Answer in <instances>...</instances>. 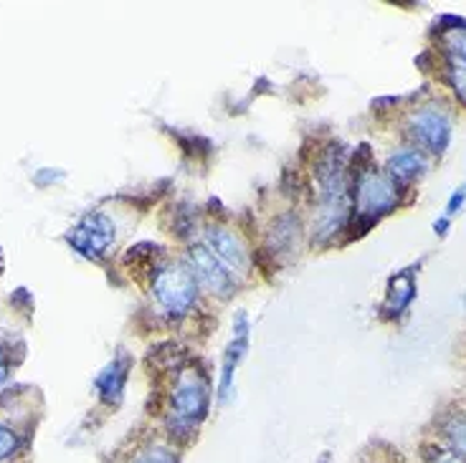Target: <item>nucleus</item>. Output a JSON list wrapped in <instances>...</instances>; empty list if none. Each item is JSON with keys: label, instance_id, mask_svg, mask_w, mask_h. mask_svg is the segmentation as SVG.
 Returning a JSON list of instances; mask_svg holds the SVG:
<instances>
[{"label": "nucleus", "instance_id": "8", "mask_svg": "<svg viewBox=\"0 0 466 463\" xmlns=\"http://www.w3.org/2000/svg\"><path fill=\"white\" fill-rule=\"evenodd\" d=\"M248 317L244 312L236 317V325H233V339L231 345L226 347V355H223V367H221V380H218V400L226 403L231 398L233 390V377H236V367L238 362L244 359L246 349H248Z\"/></svg>", "mask_w": 466, "mask_h": 463}, {"label": "nucleus", "instance_id": "7", "mask_svg": "<svg viewBox=\"0 0 466 463\" xmlns=\"http://www.w3.org/2000/svg\"><path fill=\"white\" fill-rule=\"evenodd\" d=\"M203 238H206L203 246L221 264L231 268L233 274H246L248 271V254H246L244 244H241V238L236 233L228 231V228H221V226H210V228H206Z\"/></svg>", "mask_w": 466, "mask_h": 463}, {"label": "nucleus", "instance_id": "12", "mask_svg": "<svg viewBox=\"0 0 466 463\" xmlns=\"http://www.w3.org/2000/svg\"><path fill=\"white\" fill-rule=\"evenodd\" d=\"M426 170H429V163H426L423 152L416 150V147L396 152V155H390V160H388V175H390L393 180H416V177H420Z\"/></svg>", "mask_w": 466, "mask_h": 463}, {"label": "nucleus", "instance_id": "9", "mask_svg": "<svg viewBox=\"0 0 466 463\" xmlns=\"http://www.w3.org/2000/svg\"><path fill=\"white\" fill-rule=\"evenodd\" d=\"M129 370H132L129 355H116L105 370L94 377V385H96V390H99V395H102V400H105L106 406H119L122 403Z\"/></svg>", "mask_w": 466, "mask_h": 463}, {"label": "nucleus", "instance_id": "11", "mask_svg": "<svg viewBox=\"0 0 466 463\" xmlns=\"http://www.w3.org/2000/svg\"><path fill=\"white\" fill-rule=\"evenodd\" d=\"M413 297H416V278L410 271H400L388 284V297L383 304L385 317H400L410 307Z\"/></svg>", "mask_w": 466, "mask_h": 463}, {"label": "nucleus", "instance_id": "3", "mask_svg": "<svg viewBox=\"0 0 466 463\" xmlns=\"http://www.w3.org/2000/svg\"><path fill=\"white\" fill-rule=\"evenodd\" d=\"M398 206V183L388 173L378 170H358L355 177V220H360L362 228H370L373 223L388 216Z\"/></svg>", "mask_w": 466, "mask_h": 463}, {"label": "nucleus", "instance_id": "15", "mask_svg": "<svg viewBox=\"0 0 466 463\" xmlns=\"http://www.w3.org/2000/svg\"><path fill=\"white\" fill-rule=\"evenodd\" d=\"M18 451V436L8 426L0 423V461H8Z\"/></svg>", "mask_w": 466, "mask_h": 463}, {"label": "nucleus", "instance_id": "4", "mask_svg": "<svg viewBox=\"0 0 466 463\" xmlns=\"http://www.w3.org/2000/svg\"><path fill=\"white\" fill-rule=\"evenodd\" d=\"M406 129L419 147L441 155L451 139V116L441 106H420L408 116Z\"/></svg>", "mask_w": 466, "mask_h": 463}, {"label": "nucleus", "instance_id": "2", "mask_svg": "<svg viewBox=\"0 0 466 463\" xmlns=\"http://www.w3.org/2000/svg\"><path fill=\"white\" fill-rule=\"evenodd\" d=\"M152 294L167 317H186L198 299V281L180 261H167L152 274Z\"/></svg>", "mask_w": 466, "mask_h": 463}, {"label": "nucleus", "instance_id": "18", "mask_svg": "<svg viewBox=\"0 0 466 463\" xmlns=\"http://www.w3.org/2000/svg\"><path fill=\"white\" fill-rule=\"evenodd\" d=\"M8 375H11V362H8V352H5V347L0 345V385L8 380Z\"/></svg>", "mask_w": 466, "mask_h": 463}, {"label": "nucleus", "instance_id": "5", "mask_svg": "<svg viewBox=\"0 0 466 463\" xmlns=\"http://www.w3.org/2000/svg\"><path fill=\"white\" fill-rule=\"evenodd\" d=\"M186 267L190 268V274L196 277L203 289L216 297H231L236 291V277L226 264H221L216 256L210 254L206 246H190L186 251Z\"/></svg>", "mask_w": 466, "mask_h": 463}, {"label": "nucleus", "instance_id": "16", "mask_svg": "<svg viewBox=\"0 0 466 463\" xmlns=\"http://www.w3.org/2000/svg\"><path fill=\"white\" fill-rule=\"evenodd\" d=\"M426 451H429V463H466V456H461L459 451H449V448H439V446H431Z\"/></svg>", "mask_w": 466, "mask_h": 463}, {"label": "nucleus", "instance_id": "10", "mask_svg": "<svg viewBox=\"0 0 466 463\" xmlns=\"http://www.w3.org/2000/svg\"><path fill=\"white\" fill-rule=\"evenodd\" d=\"M436 31H439V46L443 48V54H449L451 64L466 66V21L454 15H443Z\"/></svg>", "mask_w": 466, "mask_h": 463}, {"label": "nucleus", "instance_id": "14", "mask_svg": "<svg viewBox=\"0 0 466 463\" xmlns=\"http://www.w3.org/2000/svg\"><path fill=\"white\" fill-rule=\"evenodd\" d=\"M135 463H177V453L170 446H152Z\"/></svg>", "mask_w": 466, "mask_h": 463}, {"label": "nucleus", "instance_id": "17", "mask_svg": "<svg viewBox=\"0 0 466 463\" xmlns=\"http://www.w3.org/2000/svg\"><path fill=\"white\" fill-rule=\"evenodd\" d=\"M466 200V186L459 187V193H454L451 196V200H449V208H446V218H451L454 213H459L461 210V206H464Z\"/></svg>", "mask_w": 466, "mask_h": 463}, {"label": "nucleus", "instance_id": "1", "mask_svg": "<svg viewBox=\"0 0 466 463\" xmlns=\"http://www.w3.org/2000/svg\"><path fill=\"white\" fill-rule=\"evenodd\" d=\"M210 410V385L198 370H183L170 393V436L190 438Z\"/></svg>", "mask_w": 466, "mask_h": 463}, {"label": "nucleus", "instance_id": "6", "mask_svg": "<svg viewBox=\"0 0 466 463\" xmlns=\"http://www.w3.org/2000/svg\"><path fill=\"white\" fill-rule=\"evenodd\" d=\"M115 223L112 218H106L105 213H86L66 236L69 244L84 256V258H92L99 261L109 254V248L115 244Z\"/></svg>", "mask_w": 466, "mask_h": 463}, {"label": "nucleus", "instance_id": "13", "mask_svg": "<svg viewBox=\"0 0 466 463\" xmlns=\"http://www.w3.org/2000/svg\"><path fill=\"white\" fill-rule=\"evenodd\" d=\"M443 436L454 446L456 451L466 456V410H454L443 420Z\"/></svg>", "mask_w": 466, "mask_h": 463}, {"label": "nucleus", "instance_id": "19", "mask_svg": "<svg viewBox=\"0 0 466 463\" xmlns=\"http://www.w3.org/2000/svg\"><path fill=\"white\" fill-rule=\"evenodd\" d=\"M433 231L439 233V236H446V233H449V218H446V216H443V218H439L436 220V223H433Z\"/></svg>", "mask_w": 466, "mask_h": 463}]
</instances>
